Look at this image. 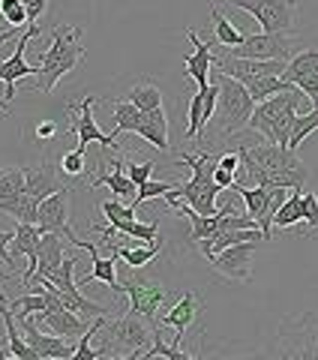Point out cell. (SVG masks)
<instances>
[{"instance_id":"42","label":"cell","mask_w":318,"mask_h":360,"mask_svg":"<svg viewBox=\"0 0 318 360\" xmlns=\"http://www.w3.org/2000/svg\"><path fill=\"white\" fill-rule=\"evenodd\" d=\"M4 21H6L9 27H25V25H30L25 4H21V0H4Z\"/></svg>"},{"instance_id":"46","label":"cell","mask_w":318,"mask_h":360,"mask_svg":"<svg viewBox=\"0 0 318 360\" xmlns=\"http://www.w3.org/2000/svg\"><path fill=\"white\" fill-rule=\"evenodd\" d=\"M25 4V9H27V21L30 25H37V21L49 13V0H21Z\"/></svg>"},{"instance_id":"38","label":"cell","mask_w":318,"mask_h":360,"mask_svg":"<svg viewBox=\"0 0 318 360\" xmlns=\"http://www.w3.org/2000/svg\"><path fill=\"white\" fill-rule=\"evenodd\" d=\"M147 357H168V360H192L196 354H189V352H184L177 342L174 345H165L163 342V333H159V324L153 328V342H151V348L141 354V360H147Z\"/></svg>"},{"instance_id":"6","label":"cell","mask_w":318,"mask_h":360,"mask_svg":"<svg viewBox=\"0 0 318 360\" xmlns=\"http://www.w3.org/2000/svg\"><path fill=\"white\" fill-rule=\"evenodd\" d=\"M229 6L253 15L265 33L298 30V4L294 0H229Z\"/></svg>"},{"instance_id":"25","label":"cell","mask_w":318,"mask_h":360,"mask_svg":"<svg viewBox=\"0 0 318 360\" xmlns=\"http://www.w3.org/2000/svg\"><path fill=\"white\" fill-rule=\"evenodd\" d=\"M66 246H63V234L58 231H45L42 234V243H39V258H37V276L49 279L54 270H58L63 264V255Z\"/></svg>"},{"instance_id":"12","label":"cell","mask_w":318,"mask_h":360,"mask_svg":"<svg viewBox=\"0 0 318 360\" xmlns=\"http://www.w3.org/2000/svg\"><path fill=\"white\" fill-rule=\"evenodd\" d=\"M258 246H261V240L234 243V246H229V250H222L220 255H213L210 264L222 276L237 279V283H249V276H253V255H255Z\"/></svg>"},{"instance_id":"14","label":"cell","mask_w":318,"mask_h":360,"mask_svg":"<svg viewBox=\"0 0 318 360\" xmlns=\"http://www.w3.org/2000/svg\"><path fill=\"white\" fill-rule=\"evenodd\" d=\"M18 324H21V333H25V340L33 345V352L39 354V360H72L75 357L72 340L58 336V333H51V336L42 333L33 319H21Z\"/></svg>"},{"instance_id":"37","label":"cell","mask_w":318,"mask_h":360,"mask_svg":"<svg viewBox=\"0 0 318 360\" xmlns=\"http://www.w3.org/2000/svg\"><path fill=\"white\" fill-rule=\"evenodd\" d=\"M318 129V108L312 111H306V115H298L294 117V127H291V139H288V148L291 150H298L300 144L310 139V135Z\"/></svg>"},{"instance_id":"10","label":"cell","mask_w":318,"mask_h":360,"mask_svg":"<svg viewBox=\"0 0 318 360\" xmlns=\"http://www.w3.org/2000/svg\"><path fill=\"white\" fill-rule=\"evenodd\" d=\"M94 105H96V96H84L82 103H70V111L75 115L70 132L78 135V148L87 150V144H99V148H106V150L123 153V150L117 148V139H115V135L102 132V129L96 127V120H94Z\"/></svg>"},{"instance_id":"9","label":"cell","mask_w":318,"mask_h":360,"mask_svg":"<svg viewBox=\"0 0 318 360\" xmlns=\"http://www.w3.org/2000/svg\"><path fill=\"white\" fill-rule=\"evenodd\" d=\"M75 262L78 258L75 255H66L63 258V264L54 270V274L49 276V283L58 288V295H61V300H63V307L66 309H72V312H78V315H84V319H96V315H108V309L106 307H99V303H94V300H87L82 291H78V285H75ZM42 279V276H39Z\"/></svg>"},{"instance_id":"4","label":"cell","mask_w":318,"mask_h":360,"mask_svg":"<svg viewBox=\"0 0 318 360\" xmlns=\"http://www.w3.org/2000/svg\"><path fill=\"white\" fill-rule=\"evenodd\" d=\"M153 328L139 312H127L115 321L102 324V336H106V345L96 348L99 360L102 357H129V360H141V354L151 348L153 342Z\"/></svg>"},{"instance_id":"35","label":"cell","mask_w":318,"mask_h":360,"mask_svg":"<svg viewBox=\"0 0 318 360\" xmlns=\"http://www.w3.org/2000/svg\"><path fill=\"white\" fill-rule=\"evenodd\" d=\"M9 309H13L15 319L21 321V319H30V315L49 309V297H45L42 285H37V291H33V295H21V297H15V300H9Z\"/></svg>"},{"instance_id":"8","label":"cell","mask_w":318,"mask_h":360,"mask_svg":"<svg viewBox=\"0 0 318 360\" xmlns=\"http://www.w3.org/2000/svg\"><path fill=\"white\" fill-rule=\"evenodd\" d=\"M231 58H253V60H291L294 39L291 33H246V39L234 49H222Z\"/></svg>"},{"instance_id":"20","label":"cell","mask_w":318,"mask_h":360,"mask_svg":"<svg viewBox=\"0 0 318 360\" xmlns=\"http://www.w3.org/2000/svg\"><path fill=\"white\" fill-rule=\"evenodd\" d=\"M42 229L37 222H18L15 225V252L27 258V270L25 276H21V283L30 285L33 279H37V258H39V243H42Z\"/></svg>"},{"instance_id":"51","label":"cell","mask_w":318,"mask_h":360,"mask_svg":"<svg viewBox=\"0 0 318 360\" xmlns=\"http://www.w3.org/2000/svg\"><path fill=\"white\" fill-rule=\"evenodd\" d=\"M0 18H4V0H0Z\"/></svg>"},{"instance_id":"2","label":"cell","mask_w":318,"mask_h":360,"mask_svg":"<svg viewBox=\"0 0 318 360\" xmlns=\"http://www.w3.org/2000/svg\"><path fill=\"white\" fill-rule=\"evenodd\" d=\"M84 60V49H82V27H70V25H58L51 27V49L39 54V66H37V90L51 94L63 75H70L78 63Z\"/></svg>"},{"instance_id":"45","label":"cell","mask_w":318,"mask_h":360,"mask_svg":"<svg viewBox=\"0 0 318 360\" xmlns=\"http://www.w3.org/2000/svg\"><path fill=\"white\" fill-rule=\"evenodd\" d=\"M153 168H156L153 160L151 162H127V174H129V180H135V184H144V180H151Z\"/></svg>"},{"instance_id":"48","label":"cell","mask_w":318,"mask_h":360,"mask_svg":"<svg viewBox=\"0 0 318 360\" xmlns=\"http://www.w3.org/2000/svg\"><path fill=\"white\" fill-rule=\"evenodd\" d=\"M220 168H225V172H231V174H237L241 172V153H222L220 156Z\"/></svg>"},{"instance_id":"13","label":"cell","mask_w":318,"mask_h":360,"mask_svg":"<svg viewBox=\"0 0 318 360\" xmlns=\"http://www.w3.org/2000/svg\"><path fill=\"white\" fill-rule=\"evenodd\" d=\"M37 225H39L42 231H58V234H63L70 243L78 240V234L72 231V225H70V189H61V193H54V195L39 201Z\"/></svg>"},{"instance_id":"3","label":"cell","mask_w":318,"mask_h":360,"mask_svg":"<svg viewBox=\"0 0 318 360\" xmlns=\"http://www.w3.org/2000/svg\"><path fill=\"white\" fill-rule=\"evenodd\" d=\"M213 82H220V99H217V115L208 123L210 132H217V139H234L241 129L249 127V117L255 111V99L249 96L246 84H241L231 75L217 72Z\"/></svg>"},{"instance_id":"5","label":"cell","mask_w":318,"mask_h":360,"mask_svg":"<svg viewBox=\"0 0 318 360\" xmlns=\"http://www.w3.org/2000/svg\"><path fill=\"white\" fill-rule=\"evenodd\" d=\"M241 150L249 153L267 172V186L303 189V184L310 180V168L298 160V150H291V148H282V144L267 141V144H255V148L241 144Z\"/></svg>"},{"instance_id":"23","label":"cell","mask_w":318,"mask_h":360,"mask_svg":"<svg viewBox=\"0 0 318 360\" xmlns=\"http://www.w3.org/2000/svg\"><path fill=\"white\" fill-rule=\"evenodd\" d=\"M186 37L192 39V45H196V51L189 54V58H184L186 60V75L192 78V82L198 84V90L201 87H208L210 84V70H213V42H204L196 30H186Z\"/></svg>"},{"instance_id":"32","label":"cell","mask_w":318,"mask_h":360,"mask_svg":"<svg viewBox=\"0 0 318 360\" xmlns=\"http://www.w3.org/2000/svg\"><path fill=\"white\" fill-rule=\"evenodd\" d=\"M294 87H298V84L286 82V78H282V75H261V78H253V82L246 84L249 96H253L255 103H265L267 96L282 94V90H294Z\"/></svg>"},{"instance_id":"27","label":"cell","mask_w":318,"mask_h":360,"mask_svg":"<svg viewBox=\"0 0 318 360\" xmlns=\"http://www.w3.org/2000/svg\"><path fill=\"white\" fill-rule=\"evenodd\" d=\"M135 135H141L144 141H151L156 150H168V117H165V108H153V111H144V120Z\"/></svg>"},{"instance_id":"28","label":"cell","mask_w":318,"mask_h":360,"mask_svg":"<svg viewBox=\"0 0 318 360\" xmlns=\"http://www.w3.org/2000/svg\"><path fill=\"white\" fill-rule=\"evenodd\" d=\"M0 213H9L18 222H37L39 217V198H33L27 193L13 195V198H0Z\"/></svg>"},{"instance_id":"41","label":"cell","mask_w":318,"mask_h":360,"mask_svg":"<svg viewBox=\"0 0 318 360\" xmlns=\"http://www.w3.org/2000/svg\"><path fill=\"white\" fill-rule=\"evenodd\" d=\"M102 213H106V219L108 225H117V222H127V219H135V205H123V201L117 198H108V201H102Z\"/></svg>"},{"instance_id":"17","label":"cell","mask_w":318,"mask_h":360,"mask_svg":"<svg viewBox=\"0 0 318 360\" xmlns=\"http://www.w3.org/2000/svg\"><path fill=\"white\" fill-rule=\"evenodd\" d=\"M33 321L39 324L42 330L49 333H58V336H66V340H82L87 333V324L82 321V315L66 309V307H58V309H42L37 315H30Z\"/></svg>"},{"instance_id":"39","label":"cell","mask_w":318,"mask_h":360,"mask_svg":"<svg viewBox=\"0 0 318 360\" xmlns=\"http://www.w3.org/2000/svg\"><path fill=\"white\" fill-rule=\"evenodd\" d=\"M27 186V172L25 168H4L0 172V198L21 195Z\"/></svg>"},{"instance_id":"18","label":"cell","mask_w":318,"mask_h":360,"mask_svg":"<svg viewBox=\"0 0 318 360\" xmlns=\"http://www.w3.org/2000/svg\"><path fill=\"white\" fill-rule=\"evenodd\" d=\"M63 168L61 162H42L37 168H27V186H25V193L33 195V198H49L54 193H61V189H66V180H63Z\"/></svg>"},{"instance_id":"31","label":"cell","mask_w":318,"mask_h":360,"mask_svg":"<svg viewBox=\"0 0 318 360\" xmlns=\"http://www.w3.org/2000/svg\"><path fill=\"white\" fill-rule=\"evenodd\" d=\"M210 18H213V39H217L222 49H234V45H241L246 39V33H241L229 18L222 15V9L213 4L210 6Z\"/></svg>"},{"instance_id":"24","label":"cell","mask_w":318,"mask_h":360,"mask_svg":"<svg viewBox=\"0 0 318 360\" xmlns=\"http://www.w3.org/2000/svg\"><path fill=\"white\" fill-rule=\"evenodd\" d=\"M90 186H108L117 198H135V193H139V184L129 180V174H127L123 153L115 156V168H111V172H102L99 168V172L94 174V180H90Z\"/></svg>"},{"instance_id":"50","label":"cell","mask_w":318,"mask_h":360,"mask_svg":"<svg viewBox=\"0 0 318 360\" xmlns=\"http://www.w3.org/2000/svg\"><path fill=\"white\" fill-rule=\"evenodd\" d=\"M0 115H4V117L9 115V99H0Z\"/></svg>"},{"instance_id":"16","label":"cell","mask_w":318,"mask_h":360,"mask_svg":"<svg viewBox=\"0 0 318 360\" xmlns=\"http://www.w3.org/2000/svg\"><path fill=\"white\" fill-rule=\"evenodd\" d=\"M220 193L222 186L217 184V180H208V184H201V180H186V184H177L172 193H168V198H184L186 205L192 210H198L201 217H213V213H220Z\"/></svg>"},{"instance_id":"40","label":"cell","mask_w":318,"mask_h":360,"mask_svg":"<svg viewBox=\"0 0 318 360\" xmlns=\"http://www.w3.org/2000/svg\"><path fill=\"white\" fill-rule=\"evenodd\" d=\"M172 189H174V184H168V180H144V184H139V193H135L132 205L141 207L144 201H151V198H165Z\"/></svg>"},{"instance_id":"33","label":"cell","mask_w":318,"mask_h":360,"mask_svg":"<svg viewBox=\"0 0 318 360\" xmlns=\"http://www.w3.org/2000/svg\"><path fill=\"white\" fill-rule=\"evenodd\" d=\"M303 222V189H291V195L282 201V207L274 217V229H291Z\"/></svg>"},{"instance_id":"44","label":"cell","mask_w":318,"mask_h":360,"mask_svg":"<svg viewBox=\"0 0 318 360\" xmlns=\"http://www.w3.org/2000/svg\"><path fill=\"white\" fill-rule=\"evenodd\" d=\"M303 222L318 231V195L315 193H303Z\"/></svg>"},{"instance_id":"36","label":"cell","mask_w":318,"mask_h":360,"mask_svg":"<svg viewBox=\"0 0 318 360\" xmlns=\"http://www.w3.org/2000/svg\"><path fill=\"white\" fill-rule=\"evenodd\" d=\"M115 231L120 234H127V238H135V240H141V243H156V240H163L159 238V222H139V219H127V222H117V225H111Z\"/></svg>"},{"instance_id":"43","label":"cell","mask_w":318,"mask_h":360,"mask_svg":"<svg viewBox=\"0 0 318 360\" xmlns=\"http://www.w3.org/2000/svg\"><path fill=\"white\" fill-rule=\"evenodd\" d=\"M61 168H63L66 177H82L84 174V150L75 148L70 153H63L61 156Z\"/></svg>"},{"instance_id":"22","label":"cell","mask_w":318,"mask_h":360,"mask_svg":"<svg viewBox=\"0 0 318 360\" xmlns=\"http://www.w3.org/2000/svg\"><path fill=\"white\" fill-rule=\"evenodd\" d=\"M243 240H261V243H267V238H265V231H261V229H220L217 234H210V238L198 240V252L210 262L213 255H220L222 250H229V246H234V243H243Z\"/></svg>"},{"instance_id":"7","label":"cell","mask_w":318,"mask_h":360,"mask_svg":"<svg viewBox=\"0 0 318 360\" xmlns=\"http://www.w3.org/2000/svg\"><path fill=\"white\" fill-rule=\"evenodd\" d=\"M231 189L243 198L246 213L258 222V229L265 231V238L270 243L274 240V217H276V210L282 207V201L288 198L286 195L288 189H282V186H246V184H234Z\"/></svg>"},{"instance_id":"11","label":"cell","mask_w":318,"mask_h":360,"mask_svg":"<svg viewBox=\"0 0 318 360\" xmlns=\"http://www.w3.org/2000/svg\"><path fill=\"white\" fill-rule=\"evenodd\" d=\"M123 291L129 297V309L144 315L151 324H159V307L168 300V291L159 285V283H147V279H139V276H127L123 279Z\"/></svg>"},{"instance_id":"30","label":"cell","mask_w":318,"mask_h":360,"mask_svg":"<svg viewBox=\"0 0 318 360\" xmlns=\"http://www.w3.org/2000/svg\"><path fill=\"white\" fill-rule=\"evenodd\" d=\"M111 111H115V129H111L115 139L120 132H139L141 120H144V111L135 103H129V99H120V103L111 105Z\"/></svg>"},{"instance_id":"26","label":"cell","mask_w":318,"mask_h":360,"mask_svg":"<svg viewBox=\"0 0 318 360\" xmlns=\"http://www.w3.org/2000/svg\"><path fill=\"white\" fill-rule=\"evenodd\" d=\"M102 243H106V250H108L111 255H117L120 262H127L132 270H139V267H144V264H151L153 258L159 255V250H163V240L147 243V246H117L115 238H106Z\"/></svg>"},{"instance_id":"47","label":"cell","mask_w":318,"mask_h":360,"mask_svg":"<svg viewBox=\"0 0 318 360\" xmlns=\"http://www.w3.org/2000/svg\"><path fill=\"white\" fill-rule=\"evenodd\" d=\"M58 132H61V129H58V123H54V120H39V123H37V139H39V141H49V139H54Z\"/></svg>"},{"instance_id":"34","label":"cell","mask_w":318,"mask_h":360,"mask_svg":"<svg viewBox=\"0 0 318 360\" xmlns=\"http://www.w3.org/2000/svg\"><path fill=\"white\" fill-rule=\"evenodd\" d=\"M129 103H135L141 111H153V108H163V90H159L153 82H139L129 87L127 94Z\"/></svg>"},{"instance_id":"49","label":"cell","mask_w":318,"mask_h":360,"mask_svg":"<svg viewBox=\"0 0 318 360\" xmlns=\"http://www.w3.org/2000/svg\"><path fill=\"white\" fill-rule=\"evenodd\" d=\"M213 180L222 186V189H231L234 184H237V174H231V172H225V168H220L217 165V172H213Z\"/></svg>"},{"instance_id":"15","label":"cell","mask_w":318,"mask_h":360,"mask_svg":"<svg viewBox=\"0 0 318 360\" xmlns=\"http://www.w3.org/2000/svg\"><path fill=\"white\" fill-rule=\"evenodd\" d=\"M37 33H39L37 25H27V30L18 37L15 51L9 54L6 60H0V82L6 84V99H13V96H15V90H18V82H21V78L37 75V66H30V63L25 60V49H27V42L37 37Z\"/></svg>"},{"instance_id":"29","label":"cell","mask_w":318,"mask_h":360,"mask_svg":"<svg viewBox=\"0 0 318 360\" xmlns=\"http://www.w3.org/2000/svg\"><path fill=\"white\" fill-rule=\"evenodd\" d=\"M306 75H318V51L315 49H303L298 51L294 58L288 60L286 66V72H282V78L291 84H300Z\"/></svg>"},{"instance_id":"21","label":"cell","mask_w":318,"mask_h":360,"mask_svg":"<svg viewBox=\"0 0 318 360\" xmlns=\"http://www.w3.org/2000/svg\"><path fill=\"white\" fill-rule=\"evenodd\" d=\"M72 246L84 250V252L90 255V262H94V267H90V276H82V283H94V279H96V283H106L117 297H127V291H123V285L117 283V267H115V258H117V255L102 258V255L96 252V246L87 243V240H82V238H78Z\"/></svg>"},{"instance_id":"1","label":"cell","mask_w":318,"mask_h":360,"mask_svg":"<svg viewBox=\"0 0 318 360\" xmlns=\"http://www.w3.org/2000/svg\"><path fill=\"white\" fill-rule=\"evenodd\" d=\"M312 108L315 105L310 103V96H306L300 87L282 90V94L267 96L265 103H255V111H253V117H249V127L246 129L265 135V139L274 141V144L288 148L294 117L306 115V111H312Z\"/></svg>"},{"instance_id":"19","label":"cell","mask_w":318,"mask_h":360,"mask_svg":"<svg viewBox=\"0 0 318 360\" xmlns=\"http://www.w3.org/2000/svg\"><path fill=\"white\" fill-rule=\"evenodd\" d=\"M201 312V297L198 295H192V291H184L177 300H174V307L168 309L163 319H159V328H172L177 336H174V342L177 345H184V333L192 321H196V315Z\"/></svg>"}]
</instances>
